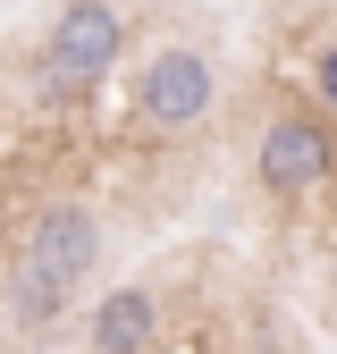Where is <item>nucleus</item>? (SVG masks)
<instances>
[{
    "instance_id": "0eeeda50",
    "label": "nucleus",
    "mask_w": 337,
    "mask_h": 354,
    "mask_svg": "<svg viewBox=\"0 0 337 354\" xmlns=\"http://www.w3.org/2000/svg\"><path fill=\"white\" fill-rule=\"evenodd\" d=\"M312 84H320V110H337V42L320 51V76H312Z\"/></svg>"
},
{
    "instance_id": "20e7f679",
    "label": "nucleus",
    "mask_w": 337,
    "mask_h": 354,
    "mask_svg": "<svg viewBox=\"0 0 337 354\" xmlns=\"http://www.w3.org/2000/svg\"><path fill=\"white\" fill-rule=\"evenodd\" d=\"M211 102H220V76H211V59L186 51V42L144 68V118H152V127H194Z\"/></svg>"
},
{
    "instance_id": "7ed1b4c3",
    "label": "nucleus",
    "mask_w": 337,
    "mask_h": 354,
    "mask_svg": "<svg viewBox=\"0 0 337 354\" xmlns=\"http://www.w3.org/2000/svg\"><path fill=\"white\" fill-rule=\"evenodd\" d=\"M329 160H337V144H329L320 118H304V110L270 118V136H262V186L270 194H312L329 177Z\"/></svg>"
},
{
    "instance_id": "39448f33",
    "label": "nucleus",
    "mask_w": 337,
    "mask_h": 354,
    "mask_svg": "<svg viewBox=\"0 0 337 354\" xmlns=\"http://www.w3.org/2000/svg\"><path fill=\"white\" fill-rule=\"evenodd\" d=\"M152 329H160V304L144 287H118V295H102V313H93L84 337H93V354H144Z\"/></svg>"
},
{
    "instance_id": "6e6552de",
    "label": "nucleus",
    "mask_w": 337,
    "mask_h": 354,
    "mask_svg": "<svg viewBox=\"0 0 337 354\" xmlns=\"http://www.w3.org/2000/svg\"><path fill=\"white\" fill-rule=\"evenodd\" d=\"M329 304H337V270H329Z\"/></svg>"
},
{
    "instance_id": "f03ea898",
    "label": "nucleus",
    "mask_w": 337,
    "mask_h": 354,
    "mask_svg": "<svg viewBox=\"0 0 337 354\" xmlns=\"http://www.w3.org/2000/svg\"><path fill=\"white\" fill-rule=\"evenodd\" d=\"M93 253H102V219L93 211H76V203H59V211H42L34 228H26V245H17V270L26 279H51L59 295L93 270Z\"/></svg>"
},
{
    "instance_id": "423d86ee",
    "label": "nucleus",
    "mask_w": 337,
    "mask_h": 354,
    "mask_svg": "<svg viewBox=\"0 0 337 354\" xmlns=\"http://www.w3.org/2000/svg\"><path fill=\"white\" fill-rule=\"evenodd\" d=\"M9 295H17V321H26V329H51V321H59V304H68L51 279H26V270H9Z\"/></svg>"
},
{
    "instance_id": "f257e3e1",
    "label": "nucleus",
    "mask_w": 337,
    "mask_h": 354,
    "mask_svg": "<svg viewBox=\"0 0 337 354\" xmlns=\"http://www.w3.org/2000/svg\"><path fill=\"white\" fill-rule=\"evenodd\" d=\"M118 59V9L110 0H68L51 26V51H42V84L51 93H84L102 84V68Z\"/></svg>"
}]
</instances>
